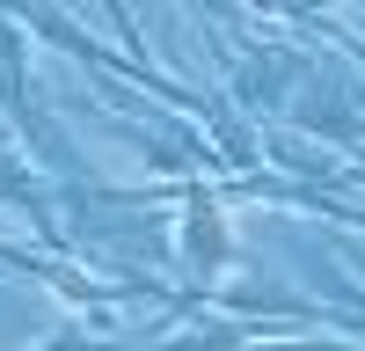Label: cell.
Instances as JSON below:
<instances>
[{"label": "cell", "instance_id": "2", "mask_svg": "<svg viewBox=\"0 0 365 351\" xmlns=\"http://www.w3.org/2000/svg\"><path fill=\"white\" fill-rule=\"evenodd\" d=\"M234 263V242H227V220H220V198H212L205 183H182V271H190V285H220V271Z\"/></svg>", "mask_w": 365, "mask_h": 351}, {"label": "cell", "instance_id": "1", "mask_svg": "<svg viewBox=\"0 0 365 351\" xmlns=\"http://www.w3.org/2000/svg\"><path fill=\"white\" fill-rule=\"evenodd\" d=\"M0 117H8V132L29 146V161H44L58 183H88L66 125H58L44 110V96L29 88V29H22V15H0Z\"/></svg>", "mask_w": 365, "mask_h": 351}, {"label": "cell", "instance_id": "3", "mask_svg": "<svg viewBox=\"0 0 365 351\" xmlns=\"http://www.w3.org/2000/svg\"><path fill=\"white\" fill-rule=\"evenodd\" d=\"M227 307H256V292H220ZM263 307H278V315H307L299 300H285V292H263Z\"/></svg>", "mask_w": 365, "mask_h": 351}]
</instances>
